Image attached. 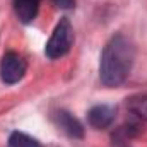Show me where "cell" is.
<instances>
[{"label":"cell","mask_w":147,"mask_h":147,"mask_svg":"<svg viewBox=\"0 0 147 147\" xmlns=\"http://www.w3.org/2000/svg\"><path fill=\"white\" fill-rule=\"evenodd\" d=\"M134 60H135V50L132 43L123 34L113 36L101 53V63H99L101 82L106 87L121 86L132 72Z\"/></svg>","instance_id":"1"},{"label":"cell","mask_w":147,"mask_h":147,"mask_svg":"<svg viewBox=\"0 0 147 147\" xmlns=\"http://www.w3.org/2000/svg\"><path fill=\"white\" fill-rule=\"evenodd\" d=\"M74 45V28L67 17H62L55 26L51 36L45 46V55L50 60H57L65 57Z\"/></svg>","instance_id":"2"},{"label":"cell","mask_w":147,"mask_h":147,"mask_svg":"<svg viewBox=\"0 0 147 147\" xmlns=\"http://www.w3.org/2000/svg\"><path fill=\"white\" fill-rule=\"evenodd\" d=\"M28 69V63L26 60L16 53V51H7L0 62V75H2V80L5 84H17Z\"/></svg>","instance_id":"3"},{"label":"cell","mask_w":147,"mask_h":147,"mask_svg":"<svg viewBox=\"0 0 147 147\" xmlns=\"http://www.w3.org/2000/svg\"><path fill=\"white\" fill-rule=\"evenodd\" d=\"M115 116H116V108L110 105H96L87 113L89 125L96 130H105L111 127V123L115 121Z\"/></svg>","instance_id":"4"},{"label":"cell","mask_w":147,"mask_h":147,"mask_svg":"<svg viewBox=\"0 0 147 147\" xmlns=\"http://www.w3.org/2000/svg\"><path fill=\"white\" fill-rule=\"evenodd\" d=\"M55 120H57V125L69 135V137H72V139H82L84 137V128H82V125H80V121L70 115L69 111H57L55 113Z\"/></svg>","instance_id":"5"},{"label":"cell","mask_w":147,"mask_h":147,"mask_svg":"<svg viewBox=\"0 0 147 147\" xmlns=\"http://www.w3.org/2000/svg\"><path fill=\"white\" fill-rule=\"evenodd\" d=\"M41 0H14V10L22 24H29L38 16Z\"/></svg>","instance_id":"6"},{"label":"cell","mask_w":147,"mask_h":147,"mask_svg":"<svg viewBox=\"0 0 147 147\" xmlns=\"http://www.w3.org/2000/svg\"><path fill=\"white\" fill-rule=\"evenodd\" d=\"M7 147H43L36 139H33L31 135L28 134H22V132H12L10 137H9V142Z\"/></svg>","instance_id":"7"},{"label":"cell","mask_w":147,"mask_h":147,"mask_svg":"<svg viewBox=\"0 0 147 147\" xmlns=\"http://www.w3.org/2000/svg\"><path fill=\"white\" fill-rule=\"evenodd\" d=\"M128 110L132 111L134 115H137L139 118L147 120V92L130 98L128 99Z\"/></svg>","instance_id":"8"},{"label":"cell","mask_w":147,"mask_h":147,"mask_svg":"<svg viewBox=\"0 0 147 147\" xmlns=\"http://www.w3.org/2000/svg\"><path fill=\"white\" fill-rule=\"evenodd\" d=\"M51 3L62 10H69V9H74L75 5V0H51Z\"/></svg>","instance_id":"9"}]
</instances>
